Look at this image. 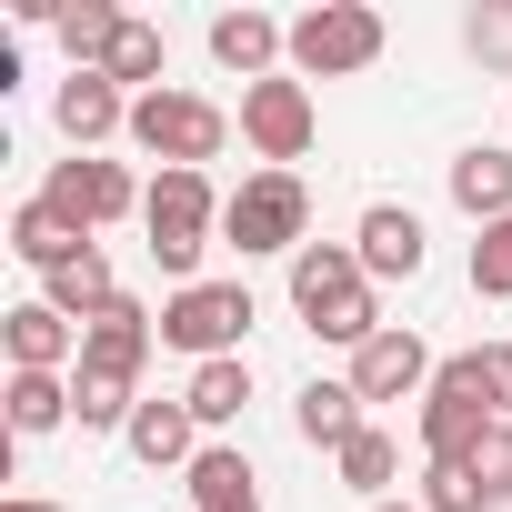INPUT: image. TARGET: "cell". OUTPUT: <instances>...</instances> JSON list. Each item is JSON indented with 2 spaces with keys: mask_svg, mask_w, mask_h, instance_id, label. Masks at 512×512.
Segmentation results:
<instances>
[{
  "mask_svg": "<svg viewBox=\"0 0 512 512\" xmlns=\"http://www.w3.org/2000/svg\"><path fill=\"white\" fill-rule=\"evenodd\" d=\"M472 482H482L492 502H512V422H492V442L472 452Z\"/></svg>",
  "mask_w": 512,
  "mask_h": 512,
  "instance_id": "obj_30",
  "label": "cell"
},
{
  "mask_svg": "<svg viewBox=\"0 0 512 512\" xmlns=\"http://www.w3.org/2000/svg\"><path fill=\"white\" fill-rule=\"evenodd\" d=\"M191 432H201V422H191V402H141V412H131V452H141L151 472H171V462L191 472V452H201Z\"/></svg>",
  "mask_w": 512,
  "mask_h": 512,
  "instance_id": "obj_20",
  "label": "cell"
},
{
  "mask_svg": "<svg viewBox=\"0 0 512 512\" xmlns=\"http://www.w3.org/2000/svg\"><path fill=\"white\" fill-rule=\"evenodd\" d=\"M121 21H131V11H111V0H61V51H71V71H101L111 41H121Z\"/></svg>",
  "mask_w": 512,
  "mask_h": 512,
  "instance_id": "obj_22",
  "label": "cell"
},
{
  "mask_svg": "<svg viewBox=\"0 0 512 512\" xmlns=\"http://www.w3.org/2000/svg\"><path fill=\"white\" fill-rule=\"evenodd\" d=\"M302 231H312V191H302V171H251L231 201H221V241L241 251H302Z\"/></svg>",
  "mask_w": 512,
  "mask_h": 512,
  "instance_id": "obj_4",
  "label": "cell"
},
{
  "mask_svg": "<svg viewBox=\"0 0 512 512\" xmlns=\"http://www.w3.org/2000/svg\"><path fill=\"white\" fill-rule=\"evenodd\" d=\"M0 322H11V332H0V342H11V372H81V322L71 312H51V302H21V312H0Z\"/></svg>",
  "mask_w": 512,
  "mask_h": 512,
  "instance_id": "obj_14",
  "label": "cell"
},
{
  "mask_svg": "<svg viewBox=\"0 0 512 512\" xmlns=\"http://www.w3.org/2000/svg\"><path fill=\"white\" fill-rule=\"evenodd\" d=\"M312 131H322L312 81H282V71H272V81H251V91H241V141L262 151L272 171H292V161L312 151Z\"/></svg>",
  "mask_w": 512,
  "mask_h": 512,
  "instance_id": "obj_9",
  "label": "cell"
},
{
  "mask_svg": "<svg viewBox=\"0 0 512 512\" xmlns=\"http://www.w3.org/2000/svg\"><path fill=\"white\" fill-rule=\"evenodd\" d=\"M181 482H191V502H201V512H251V502H262V492H251V462H241L231 442H201Z\"/></svg>",
  "mask_w": 512,
  "mask_h": 512,
  "instance_id": "obj_19",
  "label": "cell"
},
{
  "mask_svg": "<svg viewBox=\"0 0 512 512\" xmlns=\"http://www.w3.org/2000/svg\"><path fill=\"white\" fill-rule=\"evenodd\" d=\"M382 61V11H362V0H322V11L292 21V71L302 81H352Z\"/></svg>",
  "mask_w": 512,
  "mask_h": 512,
  "instance_id": "obj_5",
  "label": "cell"
},
{
  "mask_svg": "<svg viewBox=\"0 0 512 512\" xmlns=\"http://www.w3.org/2000/svg\"><path fill=\"white\" fill-rule=\"evenodd\" d=\"M141 201H151V191H141L121 161H91V151L51 161V181H41V211H51L61 231H81V241H91V231H111V221H121V211H141Z\"/></svg>",
  "mask_w": 512,
  "mask_h": 512,
  "instance_id": "obj_6",
  "label": "cell"
},
{
  "mask_svg": "<svg viewBox=\"0 0 512 512\" xmlns=\"http://www.w3.org/2000/svg\"><path fill=\"white\" fill-rule=\"evenodd\" d=\"M251 322H262V312H251V292H241V282H191V292H171V302H161V342H171V352H191V362H231Z\"/></svg>",
  "mask_w": 512,
  "mask_h": 512,
  "instance_id": "obj_7",
  "label": "cell"
},
{
  "mask_svg": "<svg viewBox=\"0 0 512 512\" xmlns=\"http://www.w3.org/2000/svg\"><path fill=\"white\" fill-rule=\"evenodd\" d=\"M332 462H342V482H352V492H382V482L402 472V442H392V432H362V442H342Z\"/></svg>",
  "mask_w": 512,
  "mask_h": 512,
  "instance_id": "obj_27",
  "label": "cell"
},
{
  "mask_svg": "<svg viewBox=\"0 0 512 512\" xmlns=\"http://www.w3.org/2000/svg\"><path fill=\"white\" fill-rule=\"evenodd\" d=\"M472 292H482V302H512V221H492V231L472 241Z\"/></svg>",
  "mask_w": 512,
  "mask_h": 512,
  "instance_id": "obj_29",
  "label": "cell"
},
{
  "mask_svg": "<svg viewBox=\"0 0 512 512\" xmlns=\"http://www.w3.org/2000/svg\"><path fill=\"white\" fill-rule=\"evenodd\" d=\"M71 422V382L61 372H11V432H61Z\"/></svg>",
  "mask_w": 512,
  "mask_h": 512,
  "instance_id": "obj_24",
  "label": "cell"
},
{
  "mask_svg": "<svg viewBox=\"0 0 512 512\" xmlns=\"http://www.w3.org/2000/svg\"><path fill=\"white\" fill-rule=\"evenodd\" d=\"M151 342H161V322H151V312L121 292L111 312H91V322H81V372H121V382H141Z\"/></svg>",
  "mask_w": 512,
  "mask_h": 512,
  "instance_id": "obj_12",
  "label": "cell"
},
{
  "mask_svg": "<svg viewBox=\"0 0 512 512\" xmlns=\"http://www.w3.org/2000/svg\"><path fill=\"white\" fill-rule=\"evenodd\" d=\"M211 61L241 71V91L272 81V61H292V21H272V11H221V21H211Z\"/></svg>",
  "mask_w": 512,
  "mask_h": 512,
  "instance_id": "obj_13",
  "label": "cell"
},
{
  "mask_svg": "<svg viewBox=\"0 0 512 512\" xmlns=\"http://www.w3.org/2000/svg\"><path fill=\"white\" fill-rule=\"evenodd\" d=\"M101 81H121V91H131V81H151V91H161V31H151V21H121V41H111Z\"/></svg>",
  "mask_w": 512,
  "mask_h": 512,
  "instance_id": "obj_26",
  "label": "cell"
},
{
  "mask_svg": "<svg viewBox=\"0 0 512 512\" xmlns=\"http://www.w3.org/2000/svg\"><path fill=\"white\" fill-rule=\"evenodd\" d=\"M372 512H422V502H372Z\"/></svg>",
  "mask_w": 512,
  "mask_h": 512,
  "instance_id": "obj_34",
  "label": "cell"
},
{
  "mask_svg": "<svg viewBox=\"0 0 512 512\" xmlns=\"http://www.w3.org/2000/svg\"><path fill=\"white\" fill-rule=\"evenodd\" d=\"M181 402H191V422H201V432H221V422H241V412H251V362H241V352H231V362H201Z\"/></svg>",
  "mask_w": 512,
  "mask_h": 512,
  "instance_id": "obj_21",
  "label": "cell"
},
{
  "mask_svg": "<svg viewBox=\"0 0 512 512\" xmlns=\"http://www.w3.org/2000/svg\"><path fill=\"white\" fill-rule=\"evenodd\" d=\"M0 512H61V502H41V492H11V502H0Z\"/></svg>",
  "mask_w": 512,
  "mask_h": 512,
  "instance_id": "obj_33",
  "label": "cell"
},
{
  "mask_svg": "<svg viewBox=\"0 0 512 512\" xmlns=\"http://www.w3.org/2000/svg\"><path fill=\"white\" fill-rule=\"evenodd\" d=\"M11 251H21L31 272H61L71 251H81V231H61V221H51L41 201H21V211H11Z\"/></svg>",
  "mask_w": 512,
  "mask_h": 512,
  "instance_id": "obj_25",
  "label": "cell"
},
{
  "mask_svg": "<svg viewBox=\"0 0 512 512\" xmlns=\"http://www.w3.org/2000/svg\"><path fill=\"white\" fill-rule=\"evenodd\" d=\"M292 422H302V442H322V452H342V442H362V432H372V422H362V392H352V382H302Z\"/></svg>",
  "mask_w": 512,
  "mask_h": 512,
  "instance_id": "obj_18",
  "label": "cell"
},
{
  "mask_svg": "<svg viewBox=\"0 0 512 512\" xmlns=\"http://www.w3.org/2000/svg\"><path fill=\"white\" fill-rule=\"evenodd\" d=\"M492 71H512V11H502V0H492V11H472V31H462Z\"/></svg>",
  "mask_w": 512,
  "mask_h": 512,
  "instance_id": "obj_31",
  "label": "cell"
},
{
  "mask_svg": "<svg viewBox=\"0 0 512 512\" xmlns=\"http://www.w3.org/2000/svg\"><path fill=\"white\" fill-rule=\"evenodd\" d=\"M432 352H422V332H372L362 352H352V392L362 402H412V392H432Z\"/></svg>",
  "mask_w": 512,
  "mask_h": 512,
  "instance_id": "obj_10",
  "label": "cell"
},
{
  "mask_svg": "<svg viewBox=\"0 0 512 512\" xmlns=\"http://www.w3.org/2000/svg\"><path fill=\"white\" fill-rule=\"evenodd\" d=\"M141 231H151V262L191 292V282H201V251H211V231H221L211 171H161V181H151V201H141Z\"/></svg>",
  "mask_w": 512,
  "mask_h": 512,
  "instance_id": "obj_2",
  "label": "cell"
},
{
  "mask_svg": "<svg viewBox=\"0 0 512 512\" xmlns=\"http://www.w3.org/2000/svg\"><path fill=\"white\" fill-rule=\"evenodd\" d=\"M131 141H141L161 171H201V161H221L231 111L201 101V91H141V101H131Z\"/></svg>",
  "mask_w": 512,
  "mask_h": 512,
  "instance_id": "obj_3",
  "label": "cell"
},
{
  "mask_svg": "<svg viewBox=\"0 0 512 512\" xmlns=\"http://www.w3.org/2000/svg\"><path fill=\"white\" fill-rule=\"evenodd\" d=\"M251 512H262V502H251Z\"/></svg>",
  "mask_w": 512,
  "mask_h": 512,
  "instance_id": "obj_35",
  "label": "cell"
},
{
  "mask_svg": "<svg viewBox=\"0 0 512 512\" xmlns=\"http://www.w3.org/2000/svg\"><path fill=\"white\" fill-rule=\"evenodd\" d=\"M472 362H482V402H492V422H512V342H482Z\"/></svg>",
  "mask_w": 512,
  "mask_h": 512,
  "instance_id": "obj_32",
  "label": "cell"
},
{
  "mask_svg": "<svg viewBox=\"0 0 512 512\" xmlns=\"http://www.w3.org/2000/svg\"><path fill=\"white\" fill-rule=\"evenodd\" d=\"M352 262H362L372 282H412V272L432 262L422 211H402V201H372V211H362V231H352Z\"/></svg>",
  "mask_w": 512,
  "mask_h": 512,
  "instance_id": "obj_11",
  "label": "cell"
},
{
  "mask_svg": "<svg viewBox=\"0 0 512 512\" xmlns=\"http://www.w3.org/2000/svg\"><path fill=\"white\" fill-rule=\"evenodd\" d=\"M422 512H492V492L472 482V462H422Z\"/></svg>",
  "mask_w": 512,
  "mask_h": 512,
  "instance_id": "obj_28",
  "label": "cell"
},
{
  "mask_svg": "<svg viewBox=\"0 0 512 512\" xmlns=\"http://www.w3.org/2000/svg\"><path fill=\"white\" fill-rule=\"evenodd\" d=\"M41 302H51V312H71V322H91V312H111V302H121V282H111V262H101V241H81L61 272H41Z\"/></svg>",
  "mask_w": 512,
  "mask_h": 512,
  "instance_id": "obj_16",
  "label": "cell"
},
{
  "mask_svg": "<svg viewBox=\"0 0 512 512\" xmlns=\"http://www.w3.org/2000/svg\"><path fill=\"white\" fill-rule=\"evenodd\" d=\"M292 312L322 332V342H372V332H392L382 312H372V272L352 262V241H302L292 251Z\"/></svg>",
  "mask_w": 512,
  "mask_h": 512,
  "instance_id": "obj_1",
  "label": "cell"
},
{
  "mask_svg": "<svg viewBox=\"0 0 512 512\" xmlns=\"http://www.w3.org/2000/svg\"><path fill=\"white\" fill-rule=\"evenodd\" d=\"M71 412H81V432H131V382L121 372H71Z\"/></svg>",
  "mask_w": 512,
  "mask_h": 512,
  "instance_id": "obj_23",
  "label": "cell"
},
{
  "mask_svg": "<svg viewBox=\"0 0 512 512\" xmlns=\"http://www.w3.org/2000/svg\"><path fill=\"white\" fill-rule=\"evenodd\" d=\"M492 442V402H482V362H442L422 392V462H472Z\"/></svg>",
  "mask_w": 512,
  "mask_h": 512,
  "instance_id": "obj_8",
  "label": "cell"
},
{
  "mask_svg": "<svg viewBox=\"0 0 512 512\" xmlns=\"http://www.w3.org/2000/svg\"><path fill=\"white\" fill-rule=\"evenodd\" d=\"M61 131H71V151H101L111 131H131V101H121V81H101V71H71V81H61Z\"/></svg>",
  "mask_w": 512,
  "mask_h": 512,
  "instance_id": "obj_15",
  "label": "cell"
},
{
  "mask_svg": "<svg viewBox=\"0 0 512 512\" xmlns=\"http://www.w3.org/2000/svg\"><path fill=\"white\" fill-rule=\"evenodd\" d=\"M452 201L492 231V221H512V151H492V141H472L462 161H452Z\"/></svg>",
  "mask_w": 512,
  "mask_h": 512,
  "instance_id": "obj_17",
  "label": "cell"
}]
</instances>
